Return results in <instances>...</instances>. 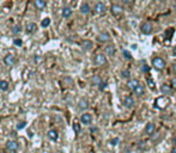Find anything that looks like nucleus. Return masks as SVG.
I'll return each instance as SVG.
<instances>
[{"label": "nucleus", "instance_id": "1", "mask_svg": "<svg viewBox=\"0 0 176 153\" xmlns=\"http://www.w3.org/2000/svg\"><path fill=\"white\" fill-rule=\"evenodd\" d=\"M168 104H169V98L165 97V96H163V97H159V98L156 99L155 108H157L159 110H163V109H165L167 106H168Z\"/></svg>", "mask_w": 176, "mask_h": 153}, {"label": "nucleus", "instance_id": "2", "mask_svg": "<svg viewBox=\"0 0 176 153\" xmlns=\"http://www.w3.org/2000/svg\"><path fill=\"white\" fill-rule=\"evenodd\" d=\"M152 67L156 68L157 71H162L165 67V61L162 57H159V56L153 57V60H152Z\"/></svg>", "mask_w": 176, "mask_h": 153}, {"label": "nucleus", "instance_id": "3", "mask_svg": "<svg viewBox=\"0 0 176 153\" xmlns=\"http://www.w3.org/2000/svg\"><path fill=\"white\" fill-rule=\"evenodd\" d=\"M110 11L113 13V16H115V17H121L122 16V13H124L122 6L119 5V4H113L112 7H110Z\"/></svg>", "mask_w": 176, "mask_h": 153}, {"label": "nucleus", "instance_id": "4", "mask_svg": "<svg viewBox=\"0 0 176 153\" xmlns=\"http://www.w3.org/2000/svg\"><path fill=\"white\" fill-rule=\"evenodd\" d=\"M93 63L98 66V67H101V66H104L107 63V57L104 54H97L96 56H95L93 59Z\"/></svg>", "mask_w": 176, "mask_h": 153}, {"label": "nucleus", "instance_id": "5", "mask_svg": "<svg viewBox=\"0 0 176 153\" xmlns=\"http://www.w3.org/2000/svg\"><path fill=\"white\" fill-rule=\"evenodd\" d=\"M140 30H141V32H143L144 35H150L152 32V30H153V26H152V24L150 22H145V23L141 24Z\"/></svg>", "mask_w": 176, "mask_h": 153}, {"label": "nucleus", "instance_id": "6", "mask_svg": "<svg viewBox=\"0 0 176 153\" xmlns=\"http://www.w3.org/2000/svg\"><path fill=\"white\" fill-rule=\"evenodd\" d=\"M80 122H82L83 124H86V126L91 124V122H92V115L89 114V112H84V114L80 116Z\"/></svg>", "mask_w": 176, "mask_h": 153}, {"label": "nucleus", "instance_id": "7", "mask_svg": "<svg viewBox=\"0 0 176 153\" xmlns=\"http://www.w3.org/2000/svg\"><path fill=\"white\" fill-rule=\"evenodd\" d=\"M6 148L10 152H16L18 150V142L16 140H9L6 142Z\"/></svg>", "mask_w": 176, "mask_h": 153}, {"label": "nucleus", "instance_id": "8", "mask_svg": "<svg viewBox=\"0 0 176 153\" xmlns=\"http://www.w3.org/2000/svg\"><path fill=\"white\" fill-rule=\"evenodd\" d=\"M16 61H17L16 57L13 56L12 54H7V55L4 57V63H5L6 66H13V65L16 63Z\"/></svg>", "mask_w": 176, "mask_h": 153}, {"label": "nucleus", "instance_id": "9", "mask_svg": "<svg viewBox=\"0 0 176 153\" xmlns=\"http://www.w3.org/2000/svg\"><path fill=\"white\" fill-rule=\"evenodd\" d=\"M124 105L126 108H133L135 105V102H134V98L132 96H126L124 98Z\"/></svg>", "mask_w": 176, "mask_h": 153}, {"label": "nucleus", "instance_id": "10", "mask_svg": "<svg viewBox=\"0 0 176 153\" xmlns=\"http://www.w3.org/2000/svg\"><path fill=\"white\" fill-rule=\"evenodd\" d=\"M105 11H107V7L103 3H97L95 5V12L98 13V15H103Z\"/></svg>", "mask_w": 176, "mask_h": 153}, {"label": "nucleus", "instance_id": "11", "mask_svg": "<svg viewBox=\"0 0 176 153\" xmlns=\"http://www.w3.org/2000/svg\"><path fill=\"white\" fill-rule=\"evenodd\" d=\"M37 30V25H36V23H32V22H30V23H28L25 25V31H26V34H34Z\"/></svg>", "mask_w": 176, "mask_h": 153}, {"label": "nucleus", "instance_id": "12", "mask_svg": "<svg viewBox=\"0 0 176 153\" xmlns=\"http://www.w3.org/2000/svg\"><path fill=\"white\" fill-rule=\"evenodd\" d=\"M133 94L137 96V97H141V96H144V94H145V88H144V85H141V84H139L137 88H135L134 90H133Z\"/></svg>", "mask_w": 176, "mask_h": 153}, {"label": "nucleus", "instance_id": "13", "mask_svg": "<svg viewBox=\"0 0 176 153\" xmlns=\"http://www.w3.org/2000/svg\"><path fill=\"white\" fill-rule=\"evenodd\" d=\"M34 5H35L36 10H38V11H42V10H44V9H46L47 3H46V0H34Z\"/></svg>", "mask_w": 176, "mask_h": 153}, {"label": "nucleus", "instance_id": "14", "mask_svg": "<svg viewBox=\"0 0 176 153\" xmlns=\"http://www.w3.org/2000/svg\"><path fill=\"white\" fill-rule=\"evenodd\" d=\"M110 39V35L108 32H101V34L97 36V41L101 43H105Z\"/></svg>", "mask_w": 176, "mask_h": 153}, {"label": "nucleus", "instance_id": "15", "mask_svg": "<svg viewBox=\"0 0 176 153\" xmlns=\"http://www.w3.org/2000/svg\"><path fill=\"white\" fill-rule=\"evenodd\" d=\"M161 92L164 96H169V95H171L173 88H171V86H169V85H167V84H163V85L161 86Z\"/></svg>", "mask_w": 176, "mask_h": 153}, {"label": "nucleus", "instance_id": "16", "mask_svg": "<svg viewBox=\"0 0 176 153\" xmlns=\"http://www.w3.org/2000/svg\"><path fill=\"white\" fill-rule=\"evenodd\" d=\"M47 136H48L49 140H52V141H56V140H58V138H59L58 130H55V129H50V130H48V133H47Z\"/></svg>", "mask_w": 176, "mask_h": 153}, {"label": "nucleus", "instance_id": "17", "mask_svg": "<svg viewBox=\"0 0 176 153\" xmlns=\"http://www.w3.org/2000/svg\"><path fill=\"white\" fill-rule=\"evenodd\" d=\"M155 132H156V126H155V123H152V122L147 123L146 127H145V133H146V134L151 136Z\"/></svg>", "mask_w": 176, "mask_h": 153}, {"label": "nucleus", "instance_id": "18", "mask_svg": "<svg viewBox=\"0 0 176 153\" xmlns=\"http://www.w3.org/2000/svg\"><path fill=\"white\" fill-rule=\"evenodd\" d=\"M92 47H93V43L91 41H89V39H84V41L82 42V48L84 50H86V51L87 50H91Z\"/></svg>", "mask_w": 176, "mask_h": 153}, {"label": "nucleus", "instance_id": "19", "mask_svg": "<svg viewBox=\"0 0 176 153\" xmlns=\"http://www.w3.org/2000/svg\"><path fill=\"white\" fill-rule=\"evenodd\" d=\"M90 12H91V7L87 3H84L82 6H80V13H83V15H89Z\"/></svg>", "mask_w": 176, "mask_h": 153}, {"label": "nucleus", "instance_id": "20", "mask_svg": "<svg viewBox=\"0 0 176 153\" xmlns=\"http://www.w3.org/2000/svg\"><path fill=\"white\" fill-rule=\"evenodd\" d=\"M139 84H140V83H139L138 79H130V80L127 82V86H128V88H130L132 91H133L135 88H137Z\"/></svg>", "mask_w": 176, "mask_h": 153}, {"label": "nucleus", "instance_id": "21", "mask_svg": "<svg viewBox=\"0 0 176 153\" xmlns=\"http://www.w3.org/2000/svg\"><path fill=\"white\" fill-rule=\"evenodd\" d=\"M61 15H62V17H64V18H70V17L72 16V9H71V7H69V6H66V7H64V9H62V11H61Z\"/></svg>", "mask_w": 176, "mask_h": 153}, {"label": "nucleus", "instance_id": "22", "mask_svg": "<svg viewBox=\"0 0 176 153\" xmlns=\"http://www.w3.org/2000/svg\"><path fill=\"white\" fill-rule=\"evenodd\" d=\"M78 108L80 110H85L89 108V102L86 101V99H80V101L78 102Z\"/></svg>", "mask_w": 176, "mask_h": 153}, {"label": "nucleus", "instance_id": "23", "mask_svg": "<svg viewBox=\"0 0 176 153\" xmlns=\"http://www.w3.org/2000/svg\"><path fill=\"white\" fill-rule=\"evenodd\" d=\"M105 54L108 55V56H113L114 54H115V47L113 44H109V45H107L105 47Z\"/></svg>", "mask_w": 176, "mask_h": 153}, {"label": "nucleus", "instance_id": "24", "mask_svg": "<svg viewBox=\"0 0 176 153\" xmlns=\"http://www.w3.org/2000/svg\"><path fill=\"white\" fill-rule=\"evenodd\" d=\"M91 83H92V85L98 86V88H99V85L102 84L103 82H102V79H101L99 75H93V77L91 78Z\"/></svg>", "mask_w": 176, "mask_h": 153}, {"label": "nucleus", "instance_id": "25", "mask_svg": "<svg viewBox=\"0 0 176 153\" xmlns=\"http://www.w3.org/2000/svg\"><path fill=\"white\" fill-rule=\"evenodd\" d=\"M9 90V83L6 80H0V91H7Z\"/></svg>", "mask_w": 176, "mask_h": 153}, {"label": "nucleus", "instance_id": "26", "mask_svg": "<svg viewBox=\"0 0 176 153\" xmlns=\"http://www.w3.org/2000/svg\"><path fill=\"white\" fill-rule=\"evenodd\" d=\"M41 25L43 26V28H47V26H49V25H50V19H49V18H44V19H42Z\"/></svg>", "mask_w": 176, "mask_h": 153}, {"label": "nucleus", "instance_id": "27", "mask_svg": "<svg viewBox=\"0 0 176 153\" xmlns=\"http://www.w3.org/2000/svg\"><path fill=\"white\" fill-rule=\"evenodd\" d=\"M121 74H122V77H124V78H126V79H130V77H131V72L128 71V69H124Z\"/></svg>", "mask_w": 176, "mask_h": 153}, {"label": "nucleus", "instance_id": "28", "mask_svg": "<svg viewBox=\"0 0 176 153\" xmlns=\"http://www.w3.org/2000/svg\"><path fill=\"white\" fill-rule=\"evenodd\" d=\"M13 44L18 45V47H21V45L23 44V41H22L21 38H15V39H13Z\"/></svg>", "mask_w": 176, "mask_h": 153}, {"label": "nucleus", "instance_id": "29", "mask_svg": "<svg viewBox=\"0 0 176 153\" xmlns=\"http://www.w3.org/2000/svg\"><path fill=\"white\" fill-rule=\"evenodd\" d=\"M122 54H124V56H125V59H126V60H132V55H131V53H128L127 50H124V51H122Z\"/></svg>", "mask_w": 176, "mask_h": 153}, {"label": "nucleus", "instance_id": "30", "mask_svg": "<svg viewBox=\"0 0 176 153\" xmlns=\"http://www.w3.org/2000/svg\"><path fill=\"white\" fill-rule=\"evenodd\" d=\"M73 130H74V133H76V134H78V133L80 132V124L74 123L73 124Z\"/></svg>", "mask_w": 176, "mask_h": 153}, {"label": "nucleus", "instance_id": "31", "mask_svg": "<svg viewBox=\"0 0 176 153\" xmlns=\"http://www.w3.org/2000/svg\"><path fill=\"white\" fill-rule=\"evenodd\" d=\"M22 30H21V26H19V25H17V26H15V28H13V30H12V32H13V34H19V32H21Z\"/></svg>", "mask_w": 176, "mask_h": 153}, {"label": "nucleus", "instance_id": "32", "mask_svg": "<svg viewBox=\"0 0 176 153\" xmlns=\"http://www.w3.org/2000/svg\"><path fill=\"white\" fill-rule=\"evenodd\" d=\"M122 3L126 5V6H132L134 4V0H122Z\"/></svg>", "mask_w": 176, "mask_h": 153}, {"label": "nucleus", "instance_id": "33", "mask_svg": "<svg viewBox=\"0 0 176 153\" xmlns=\"http://www.w3.org/2000/svg\"><path fill=\"white\" fill-rule=\"evenodd\" d=\"M147 84H148V86H150L151 89H155V86H156V84L153 83V80L152 79H147Z\"/></svg>", "mask_w": 176, "mask_h": 153}, {"label": "nucleus", "instance_id": "34", "mask_svg": "<svg viewBox=\"0 0 176 153\" xmlns=\"http://www.w3.org/2000/svg\"><path fill=\"white\" fill-rule=\"evenodd\" d=\"M141 71L143 72H148L150 71V67H148L147 65H144V66H141Z\"/></svg>", "mask_w": 176, "mask_h": 153}, {"label": "nucleus", "instance_id": "35", "mask_svg": "<svg viewBox=\"0 0 176 153\" xmlns=\"http://www.w3.org/2000/svg\"><path fill=\"white\" fill-rule=\"evenodd\" d=\"M24 127H25V122H21L17 126V129H23Z\"/></svg>", "mask_w": 176, "mask_h": 153}, {"label": "nucleus", "instance_id": "36", "mask_svg": "<svg viewBox=\"0 0 176 153\" xmlns=\"http://www.w3.org/2000/svg\"><path fill=\"white\" fill-rule=\"evenodd\" d=\"M171 88L176 90V78H174V79H171Z\"/></svg>", "mask_w": 176, "mask_h": 153}, {"label": "nucleus", "instance_id": "37", "mask_svg": "<svg viewBox=\"0 0 176 153\" xmlns=\"http://www.w3.org/2000/svg\"><path fill=\"white\" fill-rule=\"evenodd\" d=\"M110 142H112V145H113V146L118 145V144H119V139H118V138H115V139H113V140H112Z\"/></svg>", "mask_w": 176, "mask_h": 153}, {"label": "nucleus", "instance_id": "38", "mask_svg": "<svg viewBox=\"0 0 176 153\" xmlns=\"http://www.w3.org/2000/svg\"><path fill=\"white\" fill-rule=\"evenodd\" d=\"M105 86H107V84H105V83H102V84L99 85V90H104Z\"/></svg>", "mask_w": 176, "mask_h": 153}, {"label": "nucleus", "instance_id": "39", "mask_svg": "<svg viewBox=\"0 0 176 153\" xmlns=\"http://www.w3.org/2000/svg\"><path fill=\"white\" fill-rule=\"evenodd\" d=\"M173 72L175 73V74H176V63H174V65H173Z\"/></svg>", "mask_w": 176, "mask_h": 153}, {"label": "nucleus", "instance_id": "40", "mask_svg": "<svg viewBox=\"0 0 176 153\" xmlns=\"http://www.w3.org/2000/svg\"><path fill=\"white\" fill-rule=\"evenodd\" d=\"M171 153H176V146H174L173 150H171Z\"/></svg>", "mask_w": 176, "mask_h": 153}, {"label": "nucleus", "instance_id": "41", "mask_svg": "<svg viewBox=\"0 0 176 153\" xmlns=\"http://www.w3.org/2000/svg\"><path fill=\"white\" fill-rule=\"evenodd\" d=\"M173 54H174V55H175V56H176V47H175V48H174V49H173Z\"/></svg>", "mask_w": 176, "mask_h": 153}, {"label": "nucleus", "instance_id": "42", "mask_svg": "<svg viewBox=\"0 0 176 153\" xmlns=\"http://www.w3.org/2000/svg\"><path fill=\"white\" fill-rule=\"evenodd\" d=\"M173 7H174V11H176V3L174 4V6H173Z\"/></svg>", "mask_w": 176, "mask_h": 153}, {"label": "nucleus", "instance_id": "43", "mask_svg": "<svg viewBox=\"0 0 176 153\" xmlns=\"http://www.w3.org/2000/svg\"><path fill=\"white\" fill-rule=\"evenodd\" d=\"M161 1H164V0H161Z\"/></svg>", "mask_w": 176, "mask_h": 153}]
</instances>
